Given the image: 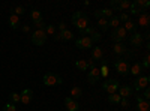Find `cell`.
Returning <instances> with one entry per match:
<instances>
[{
	"label": "cell",
	"instance_id": "30bf717a",
	"mask_svg": "<svg viewBox=\"0 0 150 111\" xmlns=\"http://www.w3.org/2000/svg\"><path fill=\"white\" fill-rule=\"evenodd\" d=\"M129 42H131V45L132 47H141L143 45V42H144V38H143V35L141 33H134L131 38H129Z\"/></svg>",
	"mask_w": 150,
	"mask_h": 111
},
{
	"label": "cell",
	"instance_id": "ee69618b",
	"mask_svg": "<svg viewBox=\"0 0 150 111\" xmlns=\"http://www.w3.org/2000/svg\"><path fill=\"white\" fill-rule=\"evenodd\" d=\"M59 29H60V32L66 30V23H60V24H59Z\"/></svg>",
	"mask_w": 150,
	"mask_h": 111
},
{
	"label": "cell",
	"instance_id": "277c9868",
	"mask_svg": "<svg viewBox=\"0 0 150 111\" xmlns=\"http://www.w3.org/2000/svg\"><path fill=\"white\" fill-rule=\"evenodd\" d=\"M128 38V32L125 30L122 26H119V27H116L114 30H112V33H111V39L114 41L116 44H119V42H123L125 39Z\"/></svg>",
	"mask_w": 150,
	"mask_h": 111
},
{
	"label": "cell",
	"instance_id": "7bdbcfd3",
	"mask_svg": "<svg viewBox=\"0 0 150 111\" xmlns=\"http://www.w3.org/2000/svg\"><path fill=\"white\" fill-rule=\"evenodd\" d=\"M149 98H150V89H149V87H146V92H144V95H143V99L149 101Z\"/></svg>",
	"mask_w": 150,
	"mask_h": 111
},
{
	"label": "cell",
	"instance_id": "4316f807",
	"mask_svg": "<svg viewBox=\"0 0 150 111\" xmlns=\"http://www.w3.org/2000/svg\"><path fill=\"white\" fill-rule=\"evenodd\" d=\"M99 72H101V77H104V78H107V77H108L110 71H108V66H107V62H105V59L102 60V66H101V69H99Z\"/></svg>",
	"mask_w": 150,
	"mask_h": 111
},
{
	"label": "cell",
	"instance_id": "e575fe53",
	"mask_svg": "<svg viewBox=\"0 0 150 111\" xmlns=\"http://www.w3.org/2000/svg\"><path fill=\"white\" fill-rule=\"evenodd\" d=\"M93 32H96V30H95V27H92V26H89V27H87V29H84V30H81V32H80V35H81V36H84V35H92Z\"/></svg>",
	"mask_w": 150,
	"mask_h": 111
},
{
	"label": "cell",
	"instance_id": "8d00e7d4",
	"mask_svg": "<svg viewBox=\"0 0 150 111\" xmlns=\"http://www.w3.org/2000/svg\"><path fill=\"white\" fill-rule=\"evenodd\" d=\"M35 26L38 27V30H45V21L44 20H41V21H38V23H35Z\"/></svg>",
	"mask_w": 150,
	"mask_h": 111
},
{
	"label": "cell",
	"instance_id": "d6986e66",
	"mask_svg": "<svg viewBox=\"0 0 150 111\" xmlns=\"http://www.w3.org/2000/svg\"><path fill=\"white\" fill-rule=\"evenodd\" d=\"M20 24H21V21H20V17H17L14 12L9 15V26L12 27V29H18L20 27Z\"/></svg>",
	"mask_w": 150,
	"mask_h": 111
},
{
	"label": "cell",
	"instance_id": "b9f144b4",
	"mask_svg": "<svg viewBox=\"0 0 150 111\" xmlns=\"http://www.w3.org/2000/svg\"><path fill=\"white\" fill-rule=\"evenodd\" d=\"M119 20H120V23H122V21H123V23H126V21H128V15L125 14V12H122V14L119 15Z\"/></svg>",
	"mask_w": 150,
	"mask_h": 111
},
{
	"label": "cell",
	"instance_id": "bcb514c9",
	"mask_svg": "<svg viewBox=\"0 0 150 111\" xmlns=\"http://www.w3.org/2000/svg\"><path fill=\"white\" fill-rule=\"evenodd\" d=\"M23 30L27 33V32H30V27H29V26H24V27H23Z\"/></svg>",
	"mask_w": 150,
	"mask_h": 111
},
{
	"label": "cell",
	"instance_id": "ffe728a7",
	"mask_svg": "<svg viewBox=\"0 0 150 111\" xmlns=\"http://www.w3.org/2000/svg\"><path fill=\"white\" fill-rule=\"evenodd\" d=\"M141 69H143L141 62H137V63H134V65L131 66V71H129V74H132V75H137V77H140Z\"/></svg>",
	"mask_w": 150,
	"mask_h": 111
},
{
	"label": "cell",
	"instance_id": "7402d4cb",
	"mask_svg": "<svg viewBox=\"0 0 150 111\" xmlns=\"http://www.w3.org/2000/svg\"><path fill=\"white\" fill-rule=\"evenodd\" d=\"M149 110H150V104H149V101L143 99V101L138 102V105H137V110H135V111H149Z\"/></svg>",
	"mask_w": 150,
	"mask_h": 111
},
{
	"label": "cell",
	"instance_id": "4fadbf2b",
	"mask_svg": "<svg viewBox=\"0 0 150 111\" xmlns=\"http://www.w3.org/2000/svg\"><path fill=\"white\" fill-rule=\"evenodd\" d=\"M65 107H66L68 111H78L80 110V104L77 101H74L72 98H69V96L65 99Z\"/></svg>",
	"mask_w": 150,
	"mask_h": 111
},
{
	"label": "cell",
	"instance_id": "60d3db41",
	"mask_svg": "<svg viewBox=\"0 0 150 111\" xmlns=\"http://www.w3.org/2000/svg\"><path fill=\"white\" fill-rule=\"evenodd\" d=\"M120 105H122L123 108H126V107H129V101L126 99V98H122V101H120Z\"/></svg>",
	"mask_w": 150,
	"mask_h": 111
},
{
	"label": "cell",
	"instance_id": "603a6c76",
	"mask_svg": "<svg viewBox=\"0 0 150 111\" xmlns=\"http://www.w3.org/2000/svg\"><path fill=\"white\" fill-rule=\"evenodd\" d=\"M126 32H129V33H135V30H137V24L134 23V21H131V20H128L126 23H125V27H123Z\"/></svg>",
	"mask_w": 150,
	"mask_h": 111
},
{
	"label": "cell",
	"instance_id": "e0dca14e",
	"mask_svg": "<svg viewBox=\"0 0 150 111\" xmlns=\"http://www.w3.org/2000/svg\"><path fill=\"white\" fill-rule=\"evenodd\" d=\"M138 24L141 27H149L150 24V15L147 14V12H143V14L138 17Z\"/></svg>",
	"mask_w": 150,
	"mask_h": 111
},
{
	"label": "cell",
	"instance_id": "7a4b0ae2",
	"mask_svg": "<svg viewBox=\"0 0 150 111\" xmlns=\"http://www.w3.org/2000/svg\"><path fill=\"white\" fill-rule=\"evenodd\" d=\"M150 6V2L149 0H135L134 3H131V14L137 15V14H143L146 12V9Z\"/></svg>",
	"mask_w": 150,
	"mask_h": 111
},
{
	"label": "cell",
	"instance_id": "ba28073f",
	"mask_svg": "<svg viewBox=\"0 0 150 111\" xmlns=\"http://www.w3.org/2000/svg\"><path fill=\"white\" fill-rule=\"evenodd\" d=\"M75 45H77V48H80V50H89V48L93 47V42L90 41L89 36H81L80 39L75 41Z\"/></svg>",
	"mask_w": 150,
	"mask_h": 111
},
{
	"label": "cell",
	"instance_id": "8fae6325",
	"mask_svg": "<svg viewBox=\"0 0 150 111\" xmlns=\"http://www.w3.org/2000/svg\"><path fill=\"white\" fill-rule=\"evenodd\" d=\"M32 99H33V90H30V89H27V90H24L21 95H20V102L21 104H30L32 102Z\"/></svg>",
	"mask_w": 150,
	"mask_h": 111
},
{
	"label": "cell",
	"instance_id": "484cf974",
	"mask_svg": "<svg viewBox=\"0 0 150 111\" xmlns=\"http://www.w3.org/2000/svg\"><path fill=\"white\" fill-rule=\"evenodd\" d=\"M120 26V20H119V17H116V15H112L111 18H110V21H108V27H119Z\"/></svg>",
	"mask_w": 150,
	"mask_h": 111
},
{
	"label": "cell",
	"instance_id": "3957f363",
	"mask_svg": "<svg viewBox=\"0 0 150 111\" xmlns=\"http://www.w3.org/2000/svg\"><path fill=\"white\" fill-rule=\"evenodd\" d=\"M114 66H116V71L120 74V75H123V77H126L128 74H129V71H131L129 62L125 60V59H119L116 63H114Z\"/></svg>",
	"mask_w": 150,
	"mask_h": 111
},
{
	"label": "cell",
	"instance_id": "52a82bcc",
	"mask_svg": "<svg viewBox=\"0 0 150 111\" xmlns=\"http://www.w3.org/2000/svg\"><path fill=\"white\" fill-rule=\"evenodd\" d=\"M119 87H120V83H119L117 80H105L104 84H102V89H104L107 93H110V95L117 93Z\"/></svg>",
	"mask_w": 150,
	"mask_h": 111
},
{
	"label": "cell",
	"instance_id": "6da1fadb",
	"mask_svg": "<svg viewBox=\"0 0 150 111\" xmlns=\"http://www.w3.org/2000/svg\"><path fill=\"white\" fill-rule=\"evenodd\" d=\"M72 24L75 27H78V30H84L90 26V20L87 17L84 12H75L74 17H72Z\"/></svg>",
	"mask_w": 150,
	"mask_h": 111
},
{
	"label": "cell",
	"instance_id": "2e32d148",
	"mask_svg": "<svg viewBox=\"0 0 150 111\" xmlns=\"http://www.w3.org/2000/svg\"><path fill=\"white\" fill-rule=\"evenodd\" d=\"M119 96L120 98H126V99H128V98L129 96H132V87H129V86H120V87H119Z\"/></svg>",
	"mask_w": 150,
	"mask_h": 111
},
{
	"label": "cell",
	"instance_id": "9c48e42d",
	"mask_svg": "<svg viewBox=\"0 0 150 111\" xmlns=\"http://www.w3.org/2000/svg\"><path fill=\"white\" fill-rule=\"evenodd\" d=\"M149 77L147 75H141V77H137V80L134 81V89L137 90H141V89H146L149 87Z\"/></svg>",
	"mask_w": 150,
	"mask_h": 111
},
{
	"label": "cell",
	"instance_id": "7c38bea8",
	"mask_svg": "<svg viewBox=\"0 0 150 111\" xmlns=\"http://www.w3.org/2000/svg\"><path fill=\"white\" fill-rule=\"evenodd\" d=\"M99 78H101V72H99V69H98V68L90 69L89 75H87V80H89V83H90V84H95V83L99 81Z\"/></svg>",
	"mask_w": 150,
	"mask_h": 111
},
{
	"label": "cell",
	"instance_id": "83f0119b",
	"mask_svg": "<svg viewBox=\"0 0 150 111\" xmlns=\"http://www.w3.org/2000/svg\"><path fill=\"white\" fill-rule=\"evenodd\" d=\"M98 27L101 29V30H104V32H107V30H108V20L99 18V20H98Z\"/></svg>",
	"mask_w": 150,
	"mask_h": 111
},
{
	"label": "cell",
	"instance_id": "ab89813d",
	"mask_svg": "<svg viewBox=\"0 0 150 111\" xmlns=\"http://www.w3.org/2000/svg\"><path fill=\"white\" fill-rule=\"evenodd\" d=\"M143 66L144 68H149L150 66V57H149V54H146L144 59H143Z\"/></svg>",
	"mask_w": 150,
	"mask_h": 111
},
{
	"label": "cell",
	"instance_id": "cb8c5ba5",
	"mask_svg": "<svg viewBox=\"0 0 150 111\" xmlns=\"http://www.w3.org/2000/svg\"><path fill=\"white\" fill-rule=\"evenodd\" d=\"M60 38H62V41H72L74 39V33L66 29L63 32H60Z\"/></svg>",
	"mask_w": 150,
	"mask_h": 111
},
{
	"label": "cell",
	"instance_id": "9a60e30c",
	"mask_svg": "<svg viewBox=\"0 0 150 111\" xmlns=\"http://www.w3.org/2000/svg\"><path fill=\"white\" fill-rule=\"evenodd\" d=\"M98 20L99 18H111L112 17V11L111 9H99V11H95V14H93Z\"/></svg>",
	"mask_w": 150,
	"mask_h": 111
},
{
	"label": "cell",
	"instance_id": "836d02e7",
	"mask_svg": "<svg viewBox=\"0 0 150 111\" xmlns=\"http://www.w3.org/2000/svg\"><path fill=\"white\" fill-rule=\"evenodd\" d=\"M110 5H111V8L114 9V11L120 12V0H111V2H110Z\"/></svg>",
	"mask_w": 150,
	"mask_h": 111
},
{
	"label": "cell",
	"instance_id": "d590c367",
	"mask_svg": "<svg viewBox=\"0 0 150 111\" xmlns=\"http://www.w3.org/2000/svg\"><path fill=\"white\" fill-rule=\"evenodd\" d=\"M9 101L11 102H20V95L18 93H11L9 95Z\"/></svg>",
	"mask_w": 150,
	"mask_h": 111
},
{
	"label": "cell",
	"instance_id": "f6af8a7d",
	"mask_svg": "<svg viewBox=\"0 0 150 111\" xmlns=\"http://www.w3.org/2000/svg\"><path fill=\"white\" fill-rule=\"evenodd\" d=\"M53 38H54V41L57 42V41H62V38H60V33H56L54 36H53Z\"/></svg>",
	"mask_w": 150,
	"mask_h": 111
},
{
	"label": "cell",
	"instance_id": "f35d334b",
	"mask_svg": "<svg viewBox=\"0 0 150 111\" xmlns=\"http://www.w3.org/2000/svg\"><path fill=\"white\" fill-rule=\"evenodd\" d=\"M3 111H17V108H15L14 104H6V105L3 107Z\"/></svg>",
	"mask_w": 150,
	"mask_h": 111
},
{
	"label": "cell",
	"instance_id": "d6a6232c",
	"mask_svg": "<svg viewBox=\"0 0 150 111\" xmlns=\"http://www.w3.org/2000/svg\"><path fill=\"white\" fill-rule=\"evenodd\" d=\"M89 38H90V41H92V42H99V41H101V33L93 32V33L89 36Z\"/></svg>",
	"mask_w": 150,
	"mask_h": 111
},
{
	"label": "cell",
	"instance_id": "ac0fdd59",
	"mask_svg": "<svg viewBox=\"0 0 150 111\" xmlns=\"http://www.w3.org/2000/svg\"><path fill=\"white\" fill-rule=\"evenodd\" d=\"M112 50H114V53H116L117 56H123V54H126V53H128V48H126V45H125L123 42L116 44Z\"/></svg>",
	"mask_w": 150,
	"mask_h": 111
},
{
	"label": "cell",
	"instance_id": "4dcf8cb0",
	"mask_svg": "<svg viewBox=\"0 0 150 111\" xmlns=\"http://www.w3.org/2000/svg\"><path fill=\"white\" fill-rule=\"evenodd\" d=\"M125 9H131V3L128 0H120V12H123Z\"/></svg>",
	"mask_w": 150,
	"mask_h": 111
},
{
	"label": "cell",
	"instance_id": "44dd1931",
	"mask_svg": "<svg viewBox=\"0 0 150 111\" xmlns=\"http://www.w3.org/2000/svg\"><path fill=\"white\" fill-rule=\"evenodd\" d=\"M83 96V90H81V87H72V90H71V98L74 101H77V99H80V98Z\"/></svg>",
	"mask_w": 150,
	"mask_h": 111
},
{
	"label": "cell",
	"instance_id": "d4e9b609",
	"mask_svg": "<svg viewBox=\"0 0 150 111\" xmlns=\"http://www.w3.org/2000/svg\"><path fill=\"white\" fill-rule=\"evenodd\" d=\"M30 18H32L33 23H38V21H41V20H42V15H41V12L38 11V9H32V12H30Z\"/></svg>",
	"mask_w": 150,
	"mask_h": 111
},
{
	"label": "cell",
	"instance_id": "5b68a950",
	"mask_svg": "<svg viewBox=\"0 0 150 111\" xmlns=\"http://www.w3.org/2000/svg\"><path fill=\"white\" fill-rule=\"evenodd\" d=\"M30 41L35 45H44L47 42V33L45 30H35L30 36Z\"/></svg>",
	"mask_w": 150,
	"mask_h": 111
},
{
	"label": "cell",
	"instance_id": "5bb4252c",
	"mask_svg": "<svg viewBox=\"0 0 150 111\" xmlns=\"http://www.w3.org/2000/svg\"><path fill=\"white\" fill-rule=\"evenodd\" d=\"M92 60L93 62H102L104 60V51L101 47H95L92 51Z\"/></svg>",
	"mask_w": 150,
	"mask_h": 111
},
{
	"label": "cell",
	"instance_id": "1f68e13d",
	"mask_svg": "<svg viewBox=\"0 0 150 111\" xmlns=\"http://www.w3.org/2000/svg\"><path fill=\"white\" fill-rule=\"evenodd\" d=\"M45 33H47V36H48V35L54 36V35H56V27L53 26V24H50V26H47V27H45Z\"/></svg>",
	"mask_w": 150,
	"mask_h": 111
},
{
	"label": "cell",
	"instance_id": "74e56055",
	"mask_svg": "<svg viewBox=\"0 0 150 111\" xmlns=\"http://www.w3.org/2000/svg\"><path fill=\"white\" fill-rule=\"evenodd\" d=\"M12 12H14V14H15L17 17H18V15H23V14H24V8H23V6H17Z\"/></svg>",
	"mask_w": 150,
	"mask_h": 111
},
{
	"label": "cell",
	"instance_id": "8992f818",
	"mask_svg": "<svg viewBox=\"0 0 150 111\" xmlns=\"http://www.w3.org/2000/svg\"><path fill=\"white\" fill-rule=\"evenodd\" d=\"M42 80H44V84L45 86H50V87H51V86H59V84L63 83V80H62L59 75H56V74H53V72L45 74Z\"/></svg>",
	"mask_w": 150,
	"mask_h": 111
},
{
	"label": "cell",
	"instance_id": "f546056e",
	"mask_svg": "<svg viewBox=\"0 0 150 111\" xmlns=\"http://www.w3.org/2000/svg\"><path fill=\"white\" fill-rule=\"evenodd\" d=\"M108 101H110V104H120L122 98L119 96V93H112L108 96Z\"/></svg>",
	"mask_w": 150,
	"mask_h": 111
},
{
	"label": "cell",
	"instance_id": "f1b7e54d",
	"mask_svg": "<svg viewBox=\"0 0 150 111\" xmlns=\"http://www.w3.org/2000/svg\"><path fill=\"white\" fill-rule=\"evenodd\" d=\"M75 66H77V69H80V71H87L89 69V66H87V60H77L75 62Z\"/></svg>",
	"mask_w": 150,
	"mask_h": 111
}]
</instances>
